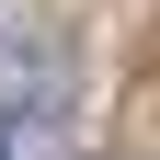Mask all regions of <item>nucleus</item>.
Returning <instances> with one entry per match:
<instances>
[{
	"instance_id": "obj_1",
	"label": "nucleus",
	"mask_w": 160,
	"mask_h": 160,
	"mask_svg": "<svg viewBox=\"0 0 160 160\" xmlns=\"http://www.w3.org/2000/svg\"><path fill=\"white\" fill-rule=\"evenodd\" d=\"M0 160H12V149H0Z\"/></svg>"
}]
</instances>
